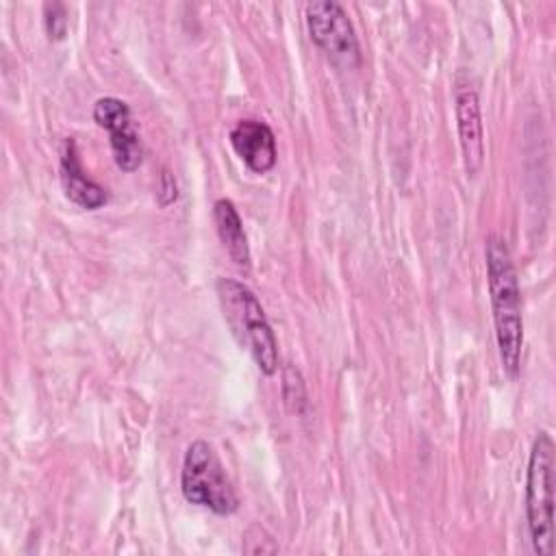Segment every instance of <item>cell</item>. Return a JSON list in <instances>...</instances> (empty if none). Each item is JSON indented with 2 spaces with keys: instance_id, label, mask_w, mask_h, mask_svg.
I'll return each mask as SVG.
<instances>
[{
  "instance_id": "7a4b0ae2",
  "label": "cell",
  "mask_w": 556,
  "mask_h": 556,
  "mask_svg": "<svg viewBox=\"0 0 556 556\" xmlns=\"http://www.w3.org/2000/svg\"><path fill=\"white\" fill-rule=\"evenodd\" d=\"M217 295L224 306V317L241 345L250 350L256 367L265 376L276 374L278 343L256 295L245 285L230 278L217 280Z\"/></svg>"
},
{
  "instance_id": "8992f818",
  "label": "cell",
  "mask_w": 556,
  "mask_h": 556,
  "mask_svg": "<svg viewBox=\"0 0 556 556\" xmlns=\"http://www.w3.org/2000/svg\"><path fill=\"white\" fill-rule=\"evenodd\" d=\"M93 122L109 132L115 165L124 172H135L143 161V148L137 130L132 128L130 106L113 96L100 98L93 104Z\"/></svg>"
},
{
  "instance_id": "6da1fadb",
  "label": "cell",
  "mask_w": 556,
  "mask_h": 556,
  "mask_svg": "<svg viewBox=\"0 0 556 556\" xmlns=\"http://www.w3.org/2000/svg\"><path fill=\"white\" fill-rule=\"evenodd\" d=\"M489 300L493 311L495 341L500 361L510 378H517L521 367L523 348V315H521V289L510 250L502 237L491 235L484 248Z\"/></svg>"
},
{
  "instance_id": "8fae6325",
  "label": "cell",
  "mask_w": 556,
  "mask_h": 556,
  "mask_svg": "<svg viewBox=\"0 0 556 556\" xmlns=\"http://www.w3.org/2000/svg\"><path fill=\"white\" fill-rule=\"evenodd\" d=\"M67 11L61 2H48L43 7V26L52 41H61L67 35Z\"/></svg>"
},
{
  "instance_id": "9c48e42d",
  "label": "cell",
  "mask_w": 556,
  "mask_h": 556,
  "mask_svg": "<svg viewBox=\"0 0 556 556\" xmlns=\"http://www.w3.org/2000/svg\"><path fill=\"white\" fill-rule=\"evenodd\" d=\"M61 185L65 195L80 208L96 211L102 204H106V189L100 187L96 180H91L83 172L74 139L65 141V148L61 154Z\"/></svg>"
},
{
  "instance_id": "ba28073f",
  "label": "cell",
  "mask_w": 556,
  "mask_h": 556,
  "mask_svg": "<svg viewBox=\"0 0 556 556\" xmlns=\"http://www.w3.org/2000/svg\"><path fill=\"white\" fill-rule=\"evenodd\" d=\"M232 150L248 169L265 174L276 165V137L265 122L241 119L228 135Z\"/></svg>"
},
{
  "instance_id": "30bf717a",
  "label": "cell",
  "mask_w": 556,
  "mask_h": 556,
  "mask_svg": "<svg viewBox=\"0 0 556 556\" xmlns=\"http://www.w3.org/2000/svg\"><path fill=\"white\" fill-rule=\"evenodd\" d=\"M213 222H215V228H217V235H219V241H222L226 254L239 267H248L250 265V245H248V237L243 230V222H241L235 204L226 198L215 200Z\"/></svg>"
},
{
  "instance_id": "3957f363",
  "label": "cell",
  "mask_w": 556,
  "mask_h": 556,
  "mask_svg": "<svg viewBox=\"0 0 556 556\" xmlns=\"http://www.w3.org/2000/svg\"><path fill=\"white\" fill-rule=\"evenodd\" d=\"M554 441L536 432L526 473V519L532 549L539 556L554 554Z\"/></svg>"
},
{
  "instance_id": "5b68a950",
  "label": "cell",
  "mask_w": 556,
  "mask_h": 556,
  "mask_svg": "<svg viewBox=\"0 0 556 556\" xmlns=\"http://www.w3.org/2000/svg\"><path fill=\"white\" fill-rule=\"evenodd\" d=\"M306 28L311 41L337 65L356 67L361 63V48L354 33V26L345 9L334 0L308 2Z\"/></svg>"
},
{
  "instance_id": "277c9868",
  "label": "cell",
  "mask_w": 556,
  "mask_h": 556,
  "mask_svg": "<svg viewBox=\"0 0 556 556\" xmlns=\"http://www.w3.org/2000/svg\"><path fill=\"white\" fill-rule=\"evenodd\" d=\"M180 489L187 502L208 508L215 515H232L239 508L232 482L228 480L213 445L204 439H195L185 452Z\"/></svg>"
},
{
  "instance_id": "52a82bcc",
  "label": "cell",
  "mask_w": 556,
  "mask_h": 556,
  "mask_svg": "<svg viewBox=\"0 0 556 556\" xmlns=\"http://www.w3.org/2000/svg\"><path fill=\"white\" fill-rule=\"evenodd\" d=\"M456 113V130L458 143L463 152V163L467 176H476L484 163V130H482V113L476 89L460 87L454 98Z\"/></svg>"
},
{
  "instance_id": "7c38bea8",
  "label": "cell",
  "mask_w": 556,
  "mask_h": 556,
  "mask_svg": "<svg viewBox=\"0 0 556 556\" xmlns=\"http://www.w3.org/2000/svg\"><path fill=\"white\" fill-rule=\"evenodd\" d=\"M176 195H178V191H176L174 176L169 172H163L161 187H159V202H161V206H169L172 202H176Z\"/></svg>"
}]
</instances>
